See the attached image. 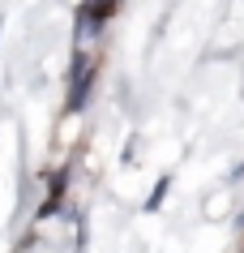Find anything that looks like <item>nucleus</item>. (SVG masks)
<instances>
[{"mask_svg":"<svg viewBox=\"0 0 244 253\" xmlns=\"http://www.w3.org/2000/svg\"><path fill=\"white\" fill-rule=\"evenodd\" d=\"M111 13H116V0H86L77 9V35L81 39H95L99 30L107 26Z\"/></svg>","mask_w":244,"mask_h":253,"instance_id":"f257e3e1","label":"nucleus"},{"mask_svg":"<svg viewBox=\"0 0 244 253\" xmlns=\"http://www.w3.org/2000/svg\"><path fill=\"white\" fill-rule=\"evenodd\" d=\"M90 82H95V60H90V56H77L73 82H69V107H81L90 99Z\"/></svg>","mask_w":244,"mask_h":253,"instance_id":"f03ea898","label":"nucleus"}]
</instances>
